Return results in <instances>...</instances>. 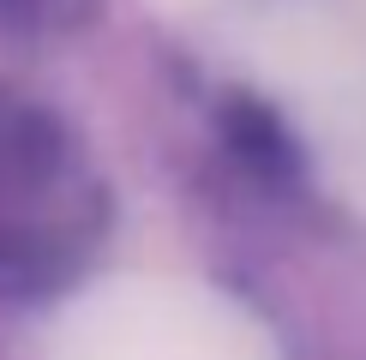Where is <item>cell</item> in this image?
Returning a JSON list of instances; mask_svg holds the SVG:
<instances>
[{
    "mask_svg": "<svg viewBox=\"0 0 366 360\" xmlns=\"http://www.w3.org/2000/svg\"><path fill=\"white\" fill-rule=\"evenodd\" d=\"M109 229V192L54 109L0 90V294L66 289Z\"/></svg>",
    "mask_w": 366,
    "mask_h": 360,
    "instance_id": "6da1fadb",
    "label": "cell"
},
{
    "mask_svg": "<svg viewBox=\"0 0 366 360\" xmlns=\"http://www.w3.org/2000/svg\"><path fill=\"white\" fill-rule=\"evenodd\" d=\"M97 0H0V24L12 30H66V24H84Z\"/></svg>",
    "mask_w": 366,
    "mask_h": 360,
    "instance_id": "7a4b0ae2",
    "label": "cell"
}]
</instances>
